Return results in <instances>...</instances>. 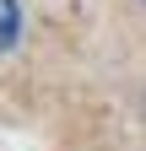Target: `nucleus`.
<instances>
[{"instance_id":"1","label":"nucleus","mask_w":146,"mask_h":151,"mask_svg":"<svg viewBox=\"0 0 146 151\" xmlns=\"http://www.w3.org/2000/svg\"><path fill=\"white\" fill-rule=\"evenodd\" d=\"M22 38V6L16 0H0V49H11Z\"/></svg>"}]
</instances>
